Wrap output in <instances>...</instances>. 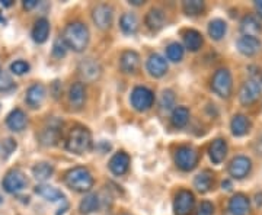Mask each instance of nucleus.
I'll return each instance as SVG.
<instances>
[{"instance_id": "nucleus-16", "label": "nucleus", "mask_w": 262, "mask_h": 215, "mask_svg": "<svg viewBox=\"0 0 262 215\" xmlns=\"http://www.w3.org/2000/svg\"><path fill=\"white\" fill-rule=\"evenodd\" d=\"M241 31L244 34V37H253L256 38L262 32V27L259 20L252 16V15H246L242 22H241Z\"/></svg>"}, {"instance_id": "nucleus-33", "label": "nucleus", "mask_w": 262, "mask_h": 215, "mask_svg": "<svg viewBox=\"0 0 262 215\" xmlns=\"http://www.w3.org/2000/svg\"><path fill=\"white\" fill-rule=\"evenodd\" d=\"M188 120H189V111H188L185 106H179V108H177V109L173 111V113H172V118H170L172 125L177 127V128L185 127L188 124Z\"/></svg>"}, {"instance_id": "nucleus-24", "label": "nucleus", "mask_w": 262, "mask_h": 215, "mask_svg": "<svg viewBox=\"0 0 262 215\" xmlns=\"http://www.w3.org/2000/svg\"><path fill=\"white\" fill-rule=\"evenodd\" d=\"M50 35V22L46 18L38 19L32 29V38L38 44H44Z\"/></svg>"}, {"instance_id": "nucleus-13", "label": "nucleus", "mask_w": 262, "mask_h": 215, "mask_svg": "<svg viewBox=\"0 0 262 215\" xmlns=\"http://www.w3.org/2000/svg\"><path fill=\"white\" fill-rule=\"evenodd\" d=\"M60 127H61V122L58 120H53L51 122H48V125L42 130L41 135H39V140L44 146H53L56 144L58 140V135H60Z\"/></svg>"}, {"instance_id": "nucleus-31", "label": "nucleus", "mask_w": 262, "mask_h": 215, "mask_svg": "<svg viewBox=\"0 0 262 215\" xmlns=\"http://www.w3.org/2000/svg\"><path fill=\"white\" fill-rule=\"evenodd\" d=\"M226 31H227V25H226L223 19H213L208 23V35L215 41H220L222 38L225 37Z\"/></svg>"}, {"instance_id": "nucleus-3", "label": "nucleus", "mask_w": 262, "mask_h": 215, "mask_svg": "<svg viewBox=\"0 0 262 215\" xmlns=\"http://www.w3.org/2000/svg\"><path fill=\"white\" fill-rule=\"evenodd\" d=\"M66 185L76 192H88L94 186V178L84 168H75L66 173Z\"/></svg>"}, {"instance_id": "nucleus-37", "label": "nucleus", "mask_w": 262, "mask_h": 215, "mask_svg": "<svg viewBox=\"0 0 262 215\" xmlns=\"http://www.w3.org/2000/svg\"><path fill=\"white\" fill-rule=\"evenodd\" d=\"M173 105H175V94H173V92L172 90H165L162 93V98H160V106L168 111V109L173 108Z\"/></svg>"}, {"instance_id": "nucleus-19", "label": "nucleus", "mask_w": 262, "mask_h": 215, "mask_svg": "<svg viewBox=\"0 0 262 215\" xmlns=\"http://www.w3.org/2000/svg\"><path fill=\"white\" fill-rule=\"evenodd\" d=\"M261 48V41L258 38L253 37H242L237 41V50L244 54V56H255Z\"/></svg>"}, {"instance_id": "nucleus-11", "label": "nucleus", "mask_w": 262, "mask_h": 215, "mask_svg": "<svg viewBox=\"0 0 262 215\" xmlns=\"http://www.w3.org/2000/svg\"><path fill=\"white\" fill-rule=\"evenodd\" d=\"M261 94V86L255 80H248L245 82L241 92H239V99L242 105H251V103L256 102V99Z\"/></svg>"}, {"instance_id": "nucleus-6", "label": "nucleus", "mask_w": 262, "mask_h": 215, "mask_svg": "<svg viewBox=\"0 0 262 215\" xmlns=\"http://www.w3.org/2000/svg\"><path fill=\"white\" fill-rule=\"evenodd\" d=\"M131 105L136 111L139 112H144V111H149L150 108L153 106L155 102V94L153 92L147 89V87H136L131 93Z\"/></svg>"}, {"instance_id": "nucleus-4", "label": "nucleus", "mask_w": 262, "mask_h": 215, "mask_svg": "<svg viewBox=\"0 0 262 215\" xmlns=\"http://www.w3.org/2000/svg\"><path fill=\"white\" fill-rule=\"evenodd\" d=\"M211 89L213 92L222 98H229L233 89V82H232V75L227 68H219L213 76L211 80Z\"/></svg>"}, {"instance_id": "nucleus-7", "label": "nucleus", "mask_w": 262, "mask_h": 215, "mask_svg": "<svg viewBox=\"0 0 262 215\" xmlns=\"http://www.w3.org/2000/svg\"><path fill=\"white\" fill-rule=\"evenodd\" d=\"M175 163L181 170L184 172H189L192 169H195L196 163H198V153L195 149L192 147H179L177 150V154H175Z\"/></svg>"}, {"instance_id": "nucleus-10", "label": "nucleus", "mask_w": 262, "mask_h": 215, "mask_svg": "<svg viewBox=\"0 0 262 215\" xmlns=\"http://www.w3.org/2000/svg\"><path fill=\"white\" fill-rule=\"evenodd\" d=\"M102 68L99 66V63L94 58H88L83 60L79 64V75L83 77L86 82H95L101 77Z\"/></svg>"}, {"instance_id": "nucleus-27", "label": "nucleus", "mask_w": 262, "mask_h": 215, "mask_svg": "<svg viewBox=\"0 0 262 215\" xmlns=\"http://www.w3.org/2000/svg\"><path fill=\"white\" fill-rule=\"evenodd\" d=\"M232 132L236 137H242L245 134H248V131L251 130V121L245 116V115H236L232 120L230 124Z\"/></svg>"}, {"instance_id": "nucleus-25", "label": "nucleus", "mask_w": 262, "mask_h": 215, "mask_svg": "<svg viewBox=\"0 0 262 215\" xmlns=\"http://www.w3.org/2000/svg\"><path fill=\"white\" fill-rule=\"evenodd\" d=\"M213 182H214V175L210 170H204V172H201L200 175L195 176V179H194V186L196 187L198 192L204 194V192H208L210 187L213 186Z\"/></svg>"}, {"instance_id": "nucleus-14", "label": "nucleus", "mask_w": 262, "mask_h": 215, "mask_svg": "<svg viewBox=\"0 0 262 215\" xmlns=\"http://www.w3.org/2000/svg\"><path fill=\"white\" fill-rule=\"evenodd\" d=\"M147 70L153 77H162L168 71V63L159 54H151L147 60Z\"/></svg>"}, {"instance_id": "nucleus-12", "label": "nucleus", "mask_w": 262, "mask_h": 215, "mask_svg": "<svg viewBox=\"0 0 262 215\" xmlns=\"http://www.w3.org/2000/svg\"><path fill=\"white\" fill-rule=\"evenodd\" d=\"M251 168H252L251 160L248 159V157H245V156H237V157H234L230 161V164H229V173L234 179H244L251 172Z\"/></svg>"}, {"instance_id": "nucleus-18", "label": "nucleus", "mask_w": 262, "mask_h": 215, "mask_svg": "<svg viewBox=\"0 0 262 215\" xmlns=\"http://www.w3.org/2000/svg\"><path fill=\"white\" fill-rule=\"evenodd\" d=\"M46 98V87L42 84H32L27 90V103L31 108H39Z\"/></svg>"}, {"instance_id": "nucleus-21", "label": "nucleus", "mask_w": 262, "mask_h": 215, "mask_svg": "<svg viewBox=\"0 0 262 215\" xmlns=\"http://www.w3.org/2000/svg\"><path fill=\"white\" fill-rule=\"evenodd\" d=\"M229 211L233 215H248L249 212V199L244 194H236L229 202Z\"/></svg>"}, {"instance_id": "nucleus-28", "label": "nucleus", "mask_w": 262, "mask_h": 215, "mask_svg": "<svg viewBox=\"0 0 262 215\" xmlns=\"http://www.w3.org/2000/svg\"><path fill=\"white\" fill-rule=\"evenodd\" d=\"M84 98H86V92H84L83 83H73L69 92V99L70 103L75 108H82L84 103Z\"/></svg>"}, {"instance_id": "nucleus-17", "label": "nucleus", "mask_w": 262, "mask_h": 215, "mask_svg": "<svg viewBox=\"0 0 262 215\" xmlns=\"http://www.w3.org/2000/svg\"><path fill=\"white\" fill-rule=\"evenodd\" d=\"M140 66V56L136 51H125L122 53L120 60V67L124 73H136Z\"/></svg>"}, {"instance_id": "nucleus-34", "label": "nucleus", "mask_w": 262, "mask_h": 215, "mask_svg": "<svg viewBox=\"0 0 262 215\" xmlns=\"http://www.w3.org/2000/svg\"><path fill=\"white\" fill-rule=\"evenodd\" d=\"M98 206H99V198L96 197L95 194H91V195L84 197V199H82L79 209H80L82 214L88 215L91 214V212H94V211H96Z\"/></svg>"}, {"instance_id": "nucleus-36", "label": "nucleus", "mask_w": 262, "mask_h": 215, "mask_svg": "<svg viewBox=\"0 0 262 215\" xmlns=\"http://www.w3.org/2000/svg\"><path fill=\"white\" fill-rule=\"evenodd\" d=\"M166 57H168L170 61L178 63V61L182 60V57H184V48L178 42H173V44H170L166 48Z\"/></svg>"}, {"instance_id": "nucleus-35", "label": "nucleus", "mask_w": 262, "mask_h": 215, "mask_svg": "<svg viewBox=\"0 0 262 215\" xmlns=\"http://www.w3.org/2000/svg\"><path fill=\"white\" fill-rule=\"evenodd\" d=\"M182 8H184V12L187 15L196 16L204 10V2H201V0H187V2H184Z\"/></svg>"}, {"instance_id": "nucleus-32", "label": "nucleus", "mask_w": 262, "mask_h": 215, "mask_svg": "<svg viewBox=\"0 0 262 215\" xmlns=\"http://www.w3.org/2000/svg\"><path fill=\"white\" fill-rule=\"evenodd\" d=\"M53 172H54V168L48 163H37L32 168V175L38 182H46L47 179L51 178Z\"/></svg>"}, {"instance_id": "nucleus-39", "label": "nucleus", "mask_w": 262, "mask_h": 215, "mask_svg": "<svg viewBox=\"0 0 262 215\" xmlns=\"http://www.w3.org/2000/svg\"><path fill=\"white\" fill-rule=\"evenodd\" d=\"M67 48L69 47L66 45L63 37L57 38L56 42H54V47H53V54H54V57H57V58H61V57L66 56V51H67Z\"/></svg>"}, {"instance_id": "nucleus-40", "label": "nucleus", "mask_w": 262, "mask_h": 215, "mask_svg": "<svg viewBox=\"0 0 262 215\" xmlns=\"http://www.w3.org/2000/svg\"><path fill=\"white\" fill-rule=\"evenodd\" d=\"M13 86V80L6 71H0V90L6 92Z\"/></svg>"}, {"instance_id": "nucleus-26", "label": "nucleus", "mask_w": 262, "mask_h": 215, "mask_svg": "<svg viewBox=\"0 0 262 215\" xmlns=\"http://www.w3.org/2000/svg\"><path fill=\"white\" fill-rule=\"evenodd\" d=\"M35 192H37L39 197H42L47 201H51V202H56V201H63L64 199V195L61 190H58L57 187L50 186V185H38L35 187Z\"/></svg>"}, {"instance_id": "nucleus-46", "label": "nucleus", "mask_w": 262, "mask_h": 215, "mask_svg": "<svg viewBox=\"0 0 262 215\" xmlns=\"http://www.w3.org/2000/svg\"><path fill=\"white\" fill-rule=\"evenodd\" d=\"M131 5H141V3H143V2H141V0H133V2H130Z\"/></svg>"}, {"instance_id": "nucleus-20", "label": "nucleus", "mask_w": 262, "mask_h": 215, "mask_svg": "<svg viewBox=\"0 0 262 215\" xmlns=\"http://www.w3.org/2000/svg\"><path fill=\"white\" fill-rule=\"evenodd\" d=\"M128 166H130V157H128V154H125L122 151L117 153L111 159V161H110V169H111V172H113L114 175H117V176L124 175L128 170Z\"/></svg>"}, {"instance_id": "nucleus-5", "label": "nucleus", "mask_w": 262, "mask_h": 215, "mask_svg": "<svg viewBox=\"0 0 262 215\" xmlns=\"http://www.w3.org/2000/svg\"><path fill=\"white\" fill-rule=\"evenodd\" d=\"M3 189L8 194H18L20 190H24L27 185H28V179L24 175L22 170L19 169H12L6 173V176L3 178Z\"/></svg>"}, {"instance_id": "nucleus-44", "label": "nucleus", "mask_w": 262, "mask_h": 215, "mask_svg": "<svg viewBox=\"0 0 262 215\" xmlns=\"http://www.w3.org/2000/svg\"><path fill=\"white\" fill-rule=\"evenodd\" d=\"M222 186H223V189H226V190H230V189H232V183H230L229 180H225V182L222 183Z\"/></svg>"}, {"instance_id": "nucleus-43", "label": "nucleus", "mask_w": 262, "mask_h": 215, "mask_svg": "<svg viewBox=\"0 0 262 215\" xmlns=\"http://www.w3.org/2000/svg\"><path fill=\"white\" fill-rule=\"evenodd\" d=\"M255 9H256V12H258V15L262 18V0H259V2H255Z\"/></svg>"}, {"instance_id": "nucleus-45", "label": "nucleus", "mask_w": 262, "mask_h": 215, "mask_svg": "<svg viewBox=\"0 0 262 215\" xmlns=\"http://www.w3.org/2000/svg\"><path fill=\"white\" fill-rule=\"evenodd\" d=\"M0 3H2L3 6H10V5H12V0H2Z\"/></svg>"}, {"instance_id": "nucleus-41", "label": "nucleus", "mask_w": 262, "mask_h": 215, "mask_svg": "<svg viewBox=\"0 0 262 215\" xmlns=\"http://www.w3.org/2000/svg\"><path fill=\"white\" fill-rule=\"evenodd\" d=\"M214 212V205L208 201L201 202V205L198 206V215H213Z\"/></svg>"}, {"instance_id": "nucleus-47", "label": "nucleus", "mask_w": 262, "mask_h": 215, "mask_svg": "<svg viewBox=\"0 0 262 215\" xmlns=\"http://www.w3.org/2000/svg\"><path fill=\"white\" fill-rule=\"evenodd\" d=\"M0 22H2V23H5L6 20H5V18H0Z\"/></svg>"}, {"instance_id": "nucleus-29", "label": "nucleus", "mask_w": 262, "mask_h": 215, "mask_svg": "<svg viewBox=\"0 0 262 215\" xmlns=\"http://www.w3.org/2000/svg\"><path fill=\"white\" fill-rule=\"evenodd\" d=\"M120 27L125 35H134L139 29V20L133 13H124L120 19Z\"/></svg>"}, {"instance_id": "nucleus-23", "label": "nucleus", "mask_w": 262, "mask_h": 215, "mask_svg": "<svg viewBox=\"0 0 262 215\" xmlns=\"http://www.w3.org/2000/svg\"><path fill=\"white\" fill-rule=\"evenodd\" d=\"M208 153H210V159L213 163L219 164L225 160L226 154H227V144H226L225 140L222 138H217L211 142L210 149H208Z\"/></svg>"}, {"instance_id": "nucleus-22", "label": "nucleus", "mask_w": 262, "mask_h": 215, "mask_svg": "<svg viewBox=\"0 0 262 215\" xmlns=\"http://www.w3.org/2000/svg\"><path fill=\"white\" fill-rule=\"evenodd\" d=\"M165 22H166V16H165V12L162 9L153 8L146 15V25L151 31H159V29H162L165 27Z\"/></svg>"}, {"instance_id": "nucleus-9", "label": "nucleus", "mask_w": 262, "mask_h": 215, "mask_svg": "<svg viewBox=\"0 0 262 215\" xmlns=\"http://www.w3.org/2000/svg\"><path fill=\"white\" fill-rule=\"evenodd\" d=\"M95 25L99 29H108L113 23L114 9L110 5H99L94 9L92 13Z\"/></svg>"}, {"instance_id": "nucleus-8", "label": "nucleus", "mask_w": 262, "mask_h": 215, "mask_svg": "<svg viewBox=\"0 0 262 215\" xmlns=\"http://www.w3.org/2000/svg\"><path fill=\"white\" fill-rule=\"evenodd\" d=\"M194 204H195V198L192 195V192L181 190L175 197V202H173L175 215H189L194 208Z\"/></svg>"}, {"instance_id": "nucleus-1", "label": "nucleus", "mask_w": 262, "mask_h": 215, "mask_svg": "<svg viewBox=\"0 0 262 215\" xmlns=\"http://www.w3.org/2000/svg\"><path fill=\"white\" fill-rule=\"evenodd\" d=\"M63 39H64L67 47L72 48L73 51L80 53V51H83L84 48L88 47V42H89V29L82 22L69 23L66 27L64 32H63Z\"/></svg>"}, {"instance_id": "nucleus-15", "label": "nucleus", "mask_w": 262, "mask_h": 215, "mask_svg": "<svg viewBox=\"0 0 262 215\" xmlns=\"http://www.w3.org/2000/svg\"><path fill=\"white\" fill-rule=\"evenodd\" d=\"M27 124H28V118H27V115H25V112L22 109L12 111L8 115V118H6V125L9 127V130H12V131L19 132L22 131V130H25Z\"/></svg>"}, {"instance_id": "nucleus-38", "label": "nucleus", "mask_w": 262, "mask_h": 215, "mask_svg": "<svg viewBox=\"0 0 262 215\" xmlns=\"http://www.w3.org/2000/svg\"><path fill=\"white\" fill-rule=\"evenodd\" d=\"M10 70H12V73H15V75L22 76L29 71V64L27 61H24V60H18V61H13V63L10 64Z\"/></svg>"}, {"instance_id": "nucleus-30", "label": "nucleus", "mask_w": 262, "mask_h": 215, "mask_svg": "<svg viewBox=\"0 0 262 215\" xmlns=\"http://www.w3.org/2000/svg\"><path fill=\"white\" fill-rule=\"evenodd\" d=\"M184 42H185V47L189 50V51H198L201 45H203V35L195 31V29H189L185 32L184 35Z\"/></svg>"}, {"instance_id": "nucleus-42", "label": "nucleus", "mask_w": 262, "mask_h": 215, "mask_svg": "<svg viewBox=\"0 0 262 215\" xmlns=\"http://www.w3.org/2000/svg\"><path fill=\"white\" fill-rule=\"evenodd\" d=\"M37 5V0H25V2H24V8H25V9H32V8H35Z\"/></svg>"}, {"instance_id": "nucleus-2", "label": "nucleus", "mask_w": 262, "mask_h": 215, "mask_svg": "<svg viewBox=\"0 0 262 215\" xmlns=\"http://www.w3.org/2000/svg\"><path fill=\"white\" fill-rule=\"evenodd\" d=\"M66 147L69 151L76 153V154H83L86 151H89L92 147V135L91 131L84 127L77 125L75 128H72V131L67 137Z\"/></svg>"}]
</instances>
